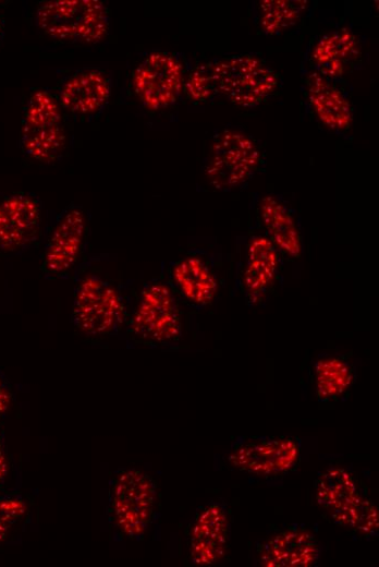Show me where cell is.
<instances>
[{
    "label": "cell",
    "mask_w": 379,
    "mask_h": 567,
    "mask_svg": "<svg viewBox=\"0 0 379 567\" xmlns=\"http://www.w3.org/2000/svg\"><path fill=\"white\" fill-rule=\"evenodd\" d=\"M11 459L7 450L4 433L0 427V493L8 492L4 487L11 474Z\"/></svg>",
    "instance_id": "cell-24"
},
{
    "label": "cell",
    "mask_w": 379,
    "mask_h": 567,
    "mask_svg": "<svg viewBox=\"0 0 379 567\" xmlns=\"http://www.w3.org/2000/svg\"><path fill=\"white\" fill-rule=\"evenodd\" d=\"M210 70L217 95L240 107H254L278 87V76L260 59L240 55L211 61Z\"/></svg>",
    "instance_id": "cell-5"
},
{
    "label": "cell",
    "mask_w": 379,
    "mask_h": 567,
    "mask_svg": "<svg viewBox=\"0 0 379 567\" xmlns=\"http://www.w3.org/2000/svg\"><path fill=\"white\" fill-rule=\"evenodd\" d=\"M87 218L84 209L70 206L63 209L48 236L41 256L40 270L48 279L68 278L84 250Z\"/></svg>",
    "instance_id": "cell-11"
},
{
    "label": "cell",
    "mask_w": 379,
    "mask_h": 567,
    "mask_svg": "<svg viewBox=\"0 0 379 567\" xmlns=\"http://www.w3.org/2000/svg\"><path fill=\"white\" fill-rule=\"evenodd\" d=\"M256 554L264 567H310L319 562L321 547L310 530L292 524L257 545Z\"/></svg>",
    "instance_id": "cell-14"
},
{
    "label": "cell",
    "mask_w": 379,
    "mask_h": 567,
    "mask_svg": "<svg viewBox=\"0 0 379 567\" xmlns=\"http://www.w3.org/2000/svg\"><path fill=\"white\" fill-rule=\"evenodd\" d=\"M61 106L58 99L45 89L35 91L23 112L21 146L30 158L51 162L65 147Z\"/></svg>",
    "instance_id": "cell-6"
},
{
    "label": "cell",
    "mask_w": 379,
    "mask_h": 567,
    "mask_svg": "<svg viewBox=\"0 0 379 567\" xmlns=\"http://www.w3.org/2000/svg\"><path fill=\"white\" fill-rule=\"evenodd\" d=\"M42 220L40 200L29 192H16L0 201V250L17 252L38 238Z\"/></svg>",
    "instance_id": "cell-13"
},
{
    "label": "cell",
    "mask_w": 379,
    "mask_h": 567,
    "mask_svg": "<svg viewBox=\"0 0 379 567\" xmlns=\"http://www.w3.org/2000/svg\"><path fill=\"white\" fill-rule=\"evenodd\" d=\"M314 492L317 504L333 522L364 536L377 535L378 509L347 469L335 466L320 472Z\"/></svg>",
    "instance_id": "cell-2"
},
{
    "label": "cell",
    "mask_w": 379,
    "mask_h": 567,
    "mask_svg": "<svg viewBox=\"0 0 379 567\" xmlns=\"http://www.w3.org/2000/svg\"><path fill=\"white\" fill-rule=\"evenodd\" d=\"M185 83L184 65L173 52L152 51L136 67L132 86L139 101L149 110L173 105Z\"/></svg>",
    "instance_id": "cell-10"
},
{
    "label": "cell",
    "mask_w": 379,
    "mask_h": 567,
    "mask_svg": "<svg viewBox=\"0 0 379 567\" xmlns=\"http://www.w3.org/2000/svg\"><path fill=\"white\" fill-rule=\"evenodd\" d=\"M260 217L277 250L291 257H298L302 250L301 236L285 204L272 195L265 196L260 202Z\"/></svg>",
    "instance_id": "cell-19"
},
{
    "label": "cell",
    "mask_w": 379,
    "mask_h": 567,
    "mask_svg": "<svg viewBox=\"0 0 379 567\" xmlns=\"http://www.w3.org/2000/svg\"><path fill=\"white\" fill-rule=\"evenodd\" d=\"M307 97L322 124L333 130L350 128L353 118L350 102L327 77L311 73L307 79Z\"/></svg>",
    "instance_id": "cell-18"
},
{
    "label": "cell",
    "mask_w": 379,
    "mask_h": 567,
    "mask_svg": "<svg viewBox=\"0 0 379 567\" xmlns=\"http://www.w3.org/2000/svg\"><path fill=\"white\" fill-rule=\"evenodd\" d=\"M4 35V24L3 21L0 19V41L2 40Z\"/></svg>",
    "instance_id": "cell-26"
},
{
    "label": "cell",
    "mask_w": 379,
    "mask_h": 567,
    "mask_svg": "<svg viewBox=\"0 0 379 567\" xmlns=\"http://www.w3.org/2000/svg\"><path fill=\"white\" fill-rule=\"evenodd\" d=\"M30 520V505L20 493H0V545L19 536Z\"/></svg>",
    "instance_id": "cell-22"
},
{
    "label": "cell",
    "mask_w": 379,
    "mask_h": 567,
    "mask_svg": "<svg viewBox=\"0 0 379 567\" xmlns=\"http://www.w3.org/2000/svg\"><path fill=\"white\" fill-rule=\"evenodd\" d=\"M72 322L87 336L113 335L126 322L125 301L109 280L98 275H87L74 290Z\"/></svg>",
    "instance_id": "cell-4"
},
{
    "label": "cell",
    "mask_w": 379,
    "mask_h": 567,
    "mask_svg": "<svg viewBox=\"0 0 379 567\" xmlns=\"http://www.w3.org/2000/svg\"><path fill=\"white\" fill-rule=\"evenodd\" d=\"M127 327L130 334L144 342L176 341L182 331L181 316L172 289L163 282L144 287Z\"/></svg>",
    "instance_id": "cell-7"
},
{
    "label": "cell",
    "mask_w": 379,
    "mask_h": 567,
    "mask_svg": "<svg viewBox=\"0 0 379 567\" xmlns=\"http://www.w3.org/2000/svg\"><path fill=\"white\" fill-rule=\"evenodd\" d=\"M230 518L224 504L208 503L196 511L188 527V558L195 566H211L225 555Z\"/></svg>",
    "instance_id": "cell-12"
},
{
    "label": "cell",
    "mask_w": 379,
    "mask_h": 567,
    "mask_svg": "<svg viewBox=\"0 0 379 567\" xmlns=\"http://www.w3.org/2000/svg\"><path fill=\"white\" fill-rule=\"evenodd\" d=\"M14 399L13 388L9 379L0 370V419L5 417Z\"/></svg>",
    "instance_id": "cell-25"
},
{
    "label": "cell",
    "mask_w": 379,
    "mask_h": 567,
    "mask_svg": "<svg viewBox=\"0 0 379 567\" xmlns=\"http://www.w3.org/2000/svg\"><path fill=\"white\" fill-rule=\"evenodd\" d=\"M260 153L245 134L224 131L212 142L206 166V177L219 190L241 186L256 172Z\"/></svg>",
    "instance_id": "cell-9"
},
{
    "label": "cell",
    "mask_w": 379,
    "mask_h": 567,
    "mask_svg": "<svg viewBox=\"0 0 379 567\" xmlns=\"http://www.w3.org/2000/svg\"><path fill=\"white\" fill-rule=\"evenodd\" d=\"M170 278L174 289L195 307L211 303L218 281L208 264L199 256L183 257L171 266Z\"/></svg>",
    "instance_id": "cell-16"
},
{
    "label": "cell",
    "mask_w": 379,
    "mask_h": 567,
    "mask_svg": "<svg viewBox=\"0 0 379 567\" xmlns=\"http://www.w3.org/2000/svg\"><path fill=\"white\" fill-rule=\"evenodd\" d=\"M299 459V439L286 436L239 437L227 455L233 469L256 476L284 474L295 469Z\"/></svg>",
    "instance_id": "cell-8"
},
{
    "label": "cell",
    "mask_w": 379,
    "mask_h": 567,
    "mask_svg": "<svg viewBox=\"0 0 379 567\" xmlns=\"http://www.w3.org/2000/svg\"><path fill=\"white\" fill-rule=\"evenodd\" d=\"M279 267L277 248L269 238L255 236L249 240L243 284L249 301L255 303L272 285Z\"/></svg>",
    "instance_id": "cell-17"
},
{
    "label": "cell",
    "mask_w": 379,
    "mask_h": 567,
    "mask_svg": "<svg viewBox=\"0 0 379 567\" xmlns=\"http://www.w3.org/2000/svg\"><path fill=\"white\" fill-rule=\"evenodd\" d=\"M158 504L155 480L143 470L123 467L108 481L106 519L112 541H140L152 524Z\"/></svg>",
    "instance_id": "cell-1"
},
{
    "label": "cell",
    "mask_w": 379,
    "mask_h": 567,
    "mask_svg": "<svg viewBox=\"0 0 379 567\" xmlns=\"http://www.w3.org/2000/svg\"><path fill=\"white\" fill-rule=\"evenodd\" d=\"M356 53L355 36L350 29L341 28L322 36L315 45L310 58L317 73L329 80L342 75Z\"/></svg>",
    "instance_id": "cell-20"
},
{
    "label": "cell",
    "mask_w": 379,
    "mask_h": 567,
    "mask_svg": "<svg viewBox=\"0 0 379 567\" xmlns=\"http://www.w3.org/2000/svg\"><path fill=\"white\" fill-rule=\"evenodd\" d=\"M354 379L351 365L338 357L319 359L315 364L316 395L320 401L342 396Z\"/></svg>",
    "instance_id": "cell-21"
},
{
    "label": "cell",
    "mask_w": 379,
    "mask_h": 567,
    "mask_svg": "<svg viewBox=\"0 0 379 567\" xmlns=\"http://www.w3.org/2000/svg\"><path fill=\"white\" fill-rule=\"evenodd\" d=\"M35 22L50 38L65 43L96 44L110 29V14L97 0H50L41 2Z\"/></svg>",
    "instance_id": "cell-3"
},
{
    "label": "cell",
    "mask_w": 379,
    "mask_h": 567,
    "mask_svg": "<svg viewBox=\"0 0 379 567\" xmlns=\"http://www.w3.org/2000/svg\"><path fill=\"white\" fill-rule=\"evenodd\" d=\"M305 1L264 0L259 4L260 25L270 35L279 34L294 25L303 10Z\"/></svg>",
    "instance_id": "cell-23"
},
{
    "label": "cell",
    "mask_w": 379,
    "mask_h": 567,
    "mask_svg": "<svg viewBox=\"0 0 379 567\" xmlns=\"http://www.w3.org/2000/svg\"><path fill=\"white\" fill-rule=\"evenodd\" d=\"M111 91L112 82L106 72L99 69L80 70L63 81L58 101L75 116L90 117L106 107Z\"/></svg>",
    "instance_id": "cell-15"
}]
</instances>
